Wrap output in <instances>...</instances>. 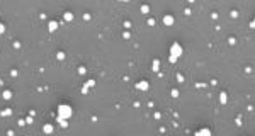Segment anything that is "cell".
Returning a JSON list of instances; mask_svg holds the SVG:
<instances>
[{
    "label": "cell",
    "mask_w": 255,
    "mask_h": 136,
    "mask_svg": "<svg viewBox=\"0 0 255 136\" xmlns=\"http://www.w3.org/2000/svg\"><path fill=\"white\" fill-rule=\"evenodd\" d=\"M0 33H4V26L0 24Z\"/></svg>",
    "instance_id": "6"
},
{
    "label": "cell",
    "mask_w": 255,
    "mask_h": 136,
    "mask_svg": "<svg viewBox=\"0 0 255 136\" xmlns=\"http://www.w3.org/2000/svg\"><path fill=\"white\" fill-rule=\"evenodd\" d=\"M180 51H182V48L179 44H174V48H172V56H170V61H175V58L180 56Z\"/></svg>",
    "instance_id": "2"
},
{
    "label": "cell",
    "mask_w": 255,
    "mask_h": 136,
    "mask_svg": "<svg viewBox=\"0 0 255 136\" xmlns=\"http://www.w3.org/2000/svg\"><path fill=\"white\" fill-rule=\"evenodd\" d=\"M58 112H60V121H63V119H66V117L72 116V107L70 106H61L58 109Z\"/></svg>",
    "instance_id": "1"
},
{
    "label": "cell",
    "mask_w": 255,
    "mask_h": 136,
    "mask_svg": "<svg viewBox=\"0 0 255 136\" xmlns=\"http://www.w3.org/2000/svg\"><path fill=\"white\" fill-rule=\"evenodd\" d=\"M165 24H172V17H165Z\"/></svg>",
    "instance_id": "5"
},
{
    "label": "cell",
    "mask_w": 255,
    "mask_h": 136,
    "mask_svg": "<svg viewBox=\"0 0 255 136\" xmlns=\"http://www.w3.org/2000/svg\"><path fill=\"white\" fill-rule=\"evenodd\" d=\"M138 89H146V87H148V83H138Z\"/></svg>",
    "instance_id": "4"
},
{
    "label": "cell",
    "mask_w": 255,
    "mask_h": 136,
    "mask_svg": "<svg viewBox=\"0 0 255 136\" xmlns=\"http://www.w3.org/2000/svg\"><path fill=\"white\" fill-rule=\"evenodd\" d=\"M56 29V22H49V31H55Z\"/></svg>",
    "instance_id": "3"
}]
</instances>
